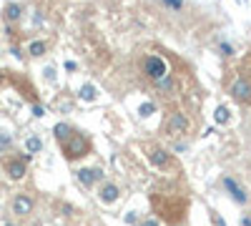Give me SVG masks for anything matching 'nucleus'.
Instances as JSON below:
<instances>
[{"label": "nucleus", "mask_w": 251, "mask_h": 226, "mask_svg": "<svg viewBox=\"0 0 251 226\" xmlns=\"http://www.w3.org/2000/svg\"><path fill=\"white\" fill-rule=\"evenodd\" d=\"M141 73L149 78L153 86H161L163 80L174 78V75H171V66L166 63V58L153 55V53H149V55H143V58H141Z\"/></svg>", "instance_id": "f257e3e1"}, {"label": "nucleus", "mask_w": 251, "mask_h": 226, "mask_svg": "<svg viewBox=\"0 0 251 226\" xmlns=\"http://www.w3.org/2000/svg\"><path fill=\"white\" fill-rule=\"evenodd\" d=\"M60 151L66 161H78V158H86L91 153V138L83 133V131H73V136L68 141L60 143Z\"/></svg>", "instance_id": "f03ea898"}, {"label": "nucleus", "mask_w": 251, "mask_h": 226, "mask_svg": "<svg viewBox=\"0 0 251 226\" xmlns=\"http://www.w3.org/2000/svg\"><path fill=\"white\" fill-rule=\"evenodd\" d=\"M163 128L171 138H183V136H188V131H191V118H188V113H183V111H171L169 116H166Z\"/></svg>", "instance_id": "7ed1b4c3"}, {"label": "nucleus", "mask_w": 251, "mask_h": 226, "mask_svg": "<svg viewBox=\"0 0 251 226\" xmlns=\"http://www.w3.org/2000/svg\"><path fill=\"white\" fill-rule=\"evenodd\" d=\"M221 186H224L226 196L231 199L234 203H239V206H246V203H249V191L241 186V183H239L231 174H224V176H221Z\"/></svg>", "instance_id": "20e7f679"}, {"label": "nucleus", "mask_w": 251, "mask_h": 226, "mask_svg": "<svg viewBox=\"0 0 251 226\" xmlns=\"http://www.w3.org/2000/svg\"><path fill=\"white\" fill-rule=\"evenodd\" d=\"M228 96H231L236 103L249 106V103H251V78H246V75H236L231 83H228Z\"/></svg>", "instance_id": "39448f33"}, {"label": "nucleus", "mask_w": 251, "mask_h": 226, "mask_svg": "<svg viewBox=\"0 0 251 226\" xmlns=\"http://www.w3.org/2000/svg\"><path fill=\"white\" fill-rule=\"evenodd\" d=\"M35 211V199L30 194H15L10 201V214L15 219H28Z\"/></svg>", "instance_id": "423d86ee"}, {"label": "nucleus", "mask_w": 251, "mask_h": 226, "mask_svg": "<svg viewBox=\"0 0 251 226\" xmlns=\"http://www.w3.org/2000/svg\"><path fill=\"white\" fill-rule=\"evenodd\" d=\"M75 178H78L80 186L93 189L96 183H103V181H106V174H103L100 166H83V169L75 171Z\"/></svg>", "instance_id": "0eeeda50"}, {"label": "nucleus", "mask_w": 251, "mask_h": 226, "mask_svg": "<svg viewBox=\"0 0 251 226\" xmlns=\"http://www.w3.org/2000/svg\"><path fill=\"white\" fill-rule=\"evenodd\" d=\"M146 158H149V163L153 169H158V171H169L174 166V156L166 149H161V146H151L149 151H146Z\"/></svg>", "instance_id": "6e6552de"}, {"label": "nucleus", "mask_w": 251, "mask_h": 226, "mask_svg": "<svg viewBox=\"0 0 251 226\" xmlns=\"http://www.w3.org/2000/svg\"><path fill=\"white\" fill-rule=\"evenodd\" d=\"M3 171L8 174L10 181H23L28 176V163L20 156H8V158H3Z\"/></svg>", "instance_id": "1a4fd4ad"}, {"label": "nucleus", "mask_w": 251, "mask_h": 226, "mask_svg": "<svg viewBox=\"0 0 251 226\" xmlns=\"http://www.w3.org/2000/svg\"><path fill=\"white\" fill-rule=\"evenodd\" d=\"M121 186L118 183H113V181H103L100 186H98V201L100 203H106V206H111V203H116L118 199H121Z\"/></svg>", "instance_id": "9d476101"}, {"label": "nucleus", "mask_w": 251, "mask_h": 226, "mask_svg": "<svg viewBox=\"0 0 251 226\" xmlns=\"http://www.w3.org/2000/svg\"><path fill=\"white\" fill-rule=\"evenodd\" d=\"M20 18H23V5L20 3H8L3 8V20L5 23H18Z\"/></svg>", "instance_id": "9b49d317"}, {"label": "nucleus", "mask_w": 251, "mask_h": 226, "mask_svg": "<svg viewBox=\"0 0 251 226\" xmlns=\"http://www.w3.org/2000/svg\"><path fill=\"white\" fill-rule=\"evenodd\" d=\"M73 126H71V123H66V121H60V123H55V126H53V136H55V141L58 143H63V141H68L71 136H73Z\"/></svg>", "instance_id": "f8f14e48"}, {"label": "nucleus", "mask_w": 251, "mask_h": 226, "mask_svg": "<svg viewBox=\"0 0 251 226\" xmlns=\"http://www.w3.org/2000/svg\"><path fill=\"white\" fill-rule=\"evenodd\" d=\"M46 50H48V43H46V40H30V43H28V55H30V58L46 55Z\"/></svg>", "instance_id": "ddd939ff"}, {"label": "nucleus", "mask_w": 251, "mask_h": 226, "mask_svg": "<svg viewBox=\"0 0 251 226\" xmlns=\"http://www.w3.org/2000/svg\"><path fill=\"white\" fill-rule=\"evenodd\" d=\"M78 98H80V100H86V103H91V100H96V98H98V88H96L93 83H83V86H80Z\"/></svg>", "instance_id": "4468645a"}, {"label": "nucleus", "mask_w": 251, "mask_h": 226, "mask_svg": "<svg viewBox=\"0 0 251 226\" xmlns=\"http://www.w3.org/2000/svg\"><path fill=\"white\" fill-rule=\"evenodd\" d=\"M228 121H231V111H228L226 106H216V111H214V123H216V126H226Z\"/></svg>", "instance_id": "2eb2a0df"}, {"label": "nucleus", "mask_w": 251, "mask_h": 226, "mask_svg": "<svg viewBox=\"0 0 251 226\" xmlns=\"http://www.w3.org/2000/svg\"><path fill=\"white\" fill-rule=\"evenodd\" d=\"M25 151L28 153H40L43 151V138L40 136H28L25 138Z\"/></svg>", "instance_id": "dca6fc26"}, {"label": "nucleus", "mask_w": 251, "mask_h": 226, "mask_svg": "<svg viewBox=\"0 0 251 226\" xmlns=\"http://www.w3.org/2000/svg\"><path fill=\"white\" fill-rule=\"evenodd\" d=\"M158 3H161L166 10H174V13H178V10L183 8V0H158Z\"/></svg>", "instance_id": "f3484780"}, {"label": "nucleus", "mask_w": 251, "mask_h": 226, "mask_svg": "<svg viewBox=\"0 0 251 226\" xmlns=\"http://www.w3.org/2000/svg\"><path fill=\"white\" fill-rule=\"evenodd\" d=\"M13 146V136L10 133H0V151H8Z\"/></svg>", "instance_id": "a211bd4d"}, {"label": "nucleus", "mask_w": 251, "mask_h": 226, "mask_svg": "<svg viewBox=\"0 0 251 226\" xmlns=\"http://www.w3.org/2000/svg\"><path fill=\"white\" fill-rule=\"evenodd\" d=\"M219 50H221V55H226V58H231V55H234V46H231V43H226V40H221V43H219Z\"/></svg>", "instance_id": "6ab92c4d"}, {"label": "nucleus", "mask_w": 251, "mask_h": 226, "mask_svg": "<svg viewBox=\"0 0 251 226\" xmlns=\"http://www.w3.org/2000/svg\"><path fill=\"white\" fill-rule=\"evenodd\" d=\"M153 111H156V103H153V100H149V103H143V106L138 108V113H141L143 118H146V116H151Z\"/></svg>", "instance_id": "aec40b11"}, {"label": "nucleus", "mask_w": 251, "mask_h": 226, "mask_svg": "<svg viewBox=\"0 0 251 226\" xmlns=\"http://www.w3.org/2000/svg\"><path fill=\"white\" fill-rule=\"evenodd\" d=\"M138 226H161V221H158L156 216H146V219H143Z\"/></svg>", "instance_id": "412c9836"}, {"label": "nucleus", "mask_w": 251, "mask_h": 226, "mask_svg": "<svg viewBox=\"0 0 251 226\" xmlns=\"http://www.w3.org/2000/svg\"><path fill=\"white\" fill-rule=\"evenodd\" d=\"M123 221H126V224H138V216H136V211H128V214L123 216Z\"/></svg>", "instance_id": "4be33fe9"}, {"label": "nucleus", "mask_w": 251, "mask_h": 226, "mask_svg": "<svg viewBox=\"0 0 251 226\" xmlns=\"http://www.w3.org/2000/svg\"><path fill=\"white\" fill-rule=\"evenodd\" d=\"M33 116H35V118H43V116H46V108H43V106H33Z\"/></svg>", "instance_id": "5701e85b"}, {"label": "nucleus", "mask_w": 251, "mask_h": 226, "mask_svg": "<svg viewBox=\"0 0 251 226\" xmlns=\"http://www.w3.org/2000/svg\"><path fill=\"white\" fill-rule=\"evenodd\" d=\"M211 221H214L216 226H226V221H224V219H221L219 214H211Z\"/></svg>", "instance_id": "b1692460"}, {"label": "nucleus", "mask_w": 251, "mask_h": 226, "mask_svg": "<svg viewBox=\"0 0 251 226\" xmlns=\"http://www.w3.org/2000/svg\"><path fill=\"white\" fill-rule=\"evenodd\" d=\"M46 78L53 83V80H55V71H53V68H46Z\"/></svg>", "instance_id": "393cba45"}, {"label": "nucleus", "mask_w": 251, "mask_h": 226, "mask_svg": "<svg viewBox=\"0 0 251 226\" xmlns=\"http://www.w3.org/2000/svg\"><path fill=\"white\" fill-rule=\"evenodd\" d=\"M241 226H251V214H246V216H241V221H239Z\"/></svg>", "instance_id": "a878e982"}, {"label": "nucleus", "mask_w": 251, "mask_h": 226, "mask_svg": "<svg viewBox=\"0 0 251 226\" xmlns=\"http://www.w3.org/2000/svg\"><path fill=\"white\" fill-rule=\"evenodd\" d=\"M75 68H78V66L73 63V60H68V63H66V71H75Z\"/></svg>", "instance_id": "bb28decb"}, {"label": "nucleus", "mask_w": 251, "mask_h": 226, "mask_svg": "<svg viewBox=\"0 0 251 226\" xmlns=\"http://www.w3.org/2000/svg\"><path fill=\"white\" fill-rule=\"evenodd\" d=\"M246 136H249V141H251V126H249V131H246Z\"/></svg>", "instance_id": "cd10ccee"}, {"label": "nucleus", "mask_w": 251, "mask_h": 226, "mask_svg": "<svg viewBox=\"0 0 251 226\" xmlns=\"http://www.w3.org/2000/svg\"><path fill=\"white\" fill-rule=\"evenodd\" d=\"M5 226H18V224H13V221H8V224H5Z\"/></svg>", "instance_id": "c85d7f7f"}]
</instances>
